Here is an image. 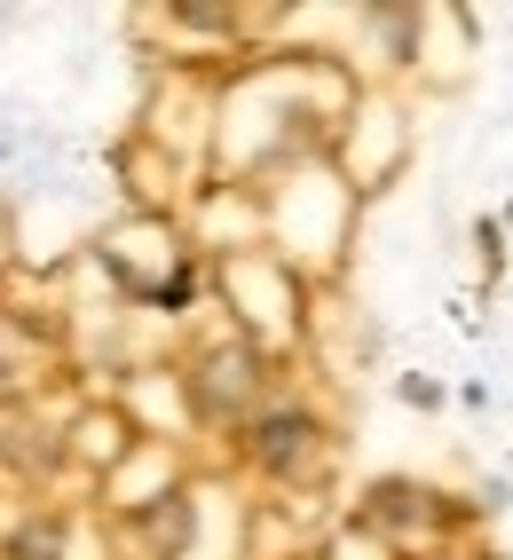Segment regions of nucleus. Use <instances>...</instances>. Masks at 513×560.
Segmentation results:
<instances>
[{"label":"nucleus","instance_id":"f257e3e1","mask_svg":"<svg viewBox=\"0 0 513 560\" xmlns=\"http://www.w3.org/2000/svg\"><path fill=\"white\" fill-rule=\"evenodd\" d=\"M308 451H316V427L301 419V410H277V419L261 427V466H269V474H284V466H301Z\"/></svg>","mask_w":513,"mask_h":560},{"label":"nucleus","instance_id":"f03ea898","mask_svg":"<svg viewBox=\"0 0 513 560\" xmlns=\"http://www.w3.org/2000/svg\"><path fill=\"white\" fill-rule=\"evenodd\" d=\"M245 387H253V355H245V348H230V355H213V363H206L198 402H206V410H222V402H245Z\"/></svg>","mask_w":513,"mask_h":560}]
</instances>
